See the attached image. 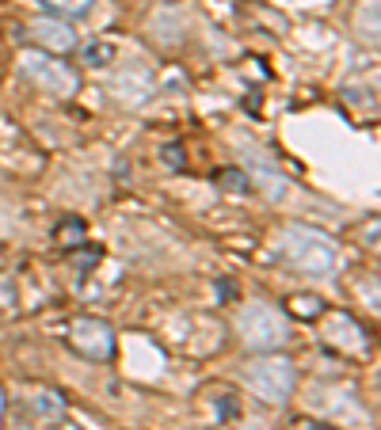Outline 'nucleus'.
<instances>
[{
    "instance_id": "6e6552de",
    "label": "nucleus",
    "mask_w": 381,
    "mask_h": 430,
    "mask_svg": "<svg viewBox=\"0 0 381 430\" xmlns=\"http://www.w3.org/2000/svg\"><path fill=\"white\" fill-rule=\"evenodd\" d=\"M377 15H381V4H377V0H366V4L358 8V20H355L358 34H362V39H366L370 46H377V39H381V31H377Z\"/></svg>"
},
{
    "instance_id": "2eb2a0df",
    "label": "nucleus",
    "mask_w": 381,
    "mask_h": 430,
    "mask_svg": "<svg viewBox=\"0 0 381 430\" xmlns=\"http://www.w3.org/2000/svg\"><path fill=\"white\" fill-rule=\"evenodd\" d=\"M96 263H99V248H85L77 255V267H96Z\"/></svg>"
},
{
    "instance_id": "423d86ee",
    "label": "nucleus",
    "mask_w": 381,
    "mask_h": 430,
    "mask_svg": "<svg viewBox=\"0 0 381 430\" xmlns=\"http://www.w3.org/2000/svg\"><path fill=\"white\" fill-rule=\"evenodd\" d=\"M31 39L42 46L46 53H69L77 46V31L61 20V15H42V20H31Z\"/></svg>"
},
{
    "instance_id": "7ed1b4c3",
    "label": "nucleus",
    "mask_w": 381,
    "mask_h": 430,
    "mask_svg": "<svg viewBox=\"0 0 381 430\" xmlns=\"http://www.w3.org/2000/svg\"><path fill=\"white\" fill-rule=\"evenodd\" d=\"M240 377H244V388L256 392L263 404H286L294 392V381H297L290 358H282V354H263V358L248 362L240 369Z\"/></svg>"
},
{
    "instance_id": "f257e3e1",
    "label": "nucleus",
    "mask_w": 381,
    "mask_h": 430,
    "mask_svg": "<svg viewBox=\"0 0 381 430\" xmlns=\"http://www.w3.org/2000/svg\"><path fill=\"white\" fill-rule=\"evenodd\" d=\"M278 255L286 259L294 270L313 278H328L339 263V248L328 232L313 229V225H286L278 236Z\"/></svg>"
},
{
    "instance_id": "9d476101",
    "label": "nucleus",
    "mask_w": 381,
    "mask_h": 430,
    "mask_svg": "<svg viewBox=\"0 0 381 430\" xmlns=\"http://www.w3.org/2000/svg\"><path fill=\"white\" fill-rule=\"evenodd\" d=\"M42 8H50L54 15H88L96 8V0H39Z\"/></svg>"
},
{
    "instance_id": "20e7f679",
    "label": "nucleus",
    "mask_w": 381,
    "mask_h": 430,
    "mask_svg": "<svg viewBox=\"0 0 381 430\" xmlns=\"http://www.w3.org/2000/svg\"><path fill=\"white\" fill-rule=\"evenodd\" d=\"M20 72L46 96H73L80 88V77L69 61H61V53H46V50H27L20 58Z\"/></svg>"
},
{
    "instance_id": "4468645a",
    "label": "nucleus",
    "mask_w": 381,
    "mask_h": 430,
    "mask_svg": "<svg viewBox=\"0 0 381 430\" xmlns=\"http://www.w3.org/2000/svg\"><path fill=\"white\" fill-rule=\"evenodd\" d=\"M164 164H168V167H183V164H187L183 148L180 145H164Z\"/></svg>"
},
{
    "instance_id": "dca6fc26",
    "label": "nucleus",
    "mask_w": 381,
    "mask_h": 430,
    "mask_svg": "<svg viewBox=\"0 0 381 430\" xmlns=\"http://www.w3.org/2000/svg\"><path fill=\"white\" fill-rule=\"evenodd\" d=\"M305 426H309V430H324V426H320V423H305Z\"/></svg>"
},
{
    "instance_id": "1a4fd4ad",
    "label": "nucleus",
    "mask_w": 381,
    "mask_h": 430,
    "mask_svg": "<svg viewBox=\"0 0 381 430\" xmlns=\"http://www.w3.org/2000/svg\"><path fill=\"white\" fill-rule=\"evenodd\" d=\"M115 58H118V50H115L111 42H104V39L85 46V65H92V69H107Z\"/></svg>"
},
{
    "instance_id": "f8f14e48",
    "label": "nucleus",
    "mask_w": 381,
    "mask_h": 430,
    "mask_svg": "<svg viewBox=\"0 0 381 430\" xmlns=\"http://www.w3.org/2000/svg\"><path fill=\"white\" fill-rule=\"evenodd\" d=\"M290 308H294L297 316H305V320H313V316L324 312L320 297H313V293H297V297H290Z\"/></svg>"
},
{
    "instance_id": "39448f33",
    "label": "nucleus",
    "mask_w": 381,
    "mask_h": 430,
    "mask_svg": "<svg viewBox=\"0 0 381 430\" xmlns=\"http://www.w3.org/2000/svg\"><path fill=\"white\" fill-rule=\"evenodd\" d=\"M69 343L85 354V358H111V350H115V331H111L104 320L80 316V320L69 324Z\"/></svg>"
},
{
    "instance_id": "ddd939ff",
    "label": "nucleus",
    "mask_w": 381,
    "mask_h": 430,
    "mask_svg": "<svg viewBox=\"0 0 381 430\" xmlns=\"http://www.w3.org/2000/svg\"><path fill=\"white\" fill-rule=\"evenodd\" d=\"M221 183H225V191H248V175L237 172V167H229V172H221Z\"/></svg>"
},
{
    "instance_id": "f03ea898",
    "label": "nucleus",
    "mask_w": 381,
    "mask_h": 430,
    "mask_svg": "<svg viewBox=\"0 0 381 430\" xmlns=\"http://www.w3.org/2000/svg\"><path fill=\"white\" fill-rule=\"evenodd\" d=\"M237 331L248 350L271 354L290 339V320H286V312L278 305L256 301V305H244V312L237 316Z\"/></svg>"
},
{
    "instance_id": "9b49d317",
    "label": "nucleus",
    "mask_w": 381,
    "mask_h": 430,
    "mask_svg": "<svg viewBox=\"0 0 381 430\" xmlns=\"http://www.w3.org/2000/svg\"><path fill=\"white\" fill-rule=\"evenodd\" d=\"M54 236H58V244H65V248H80L85 244V221H77V217L61 221Z\"/></svg>"
},
{
    "instance_id": "0eeeda50",
    "label": "nucleus",
    "mask_w": 381,
    "mask_h": 430,
    "mask_svg": "<svg viewBox=\"0 0 381 430\" xmlns=\"http://www.w3.org/2000/svg\"><path fill=\"white\" fill-rule=\"evenodd\" d=\"M115 91H118V99H126V103H142L149 91H153V80H149L145 72H126V77L115 80Z\"/></svg>"
}]
</instances>
